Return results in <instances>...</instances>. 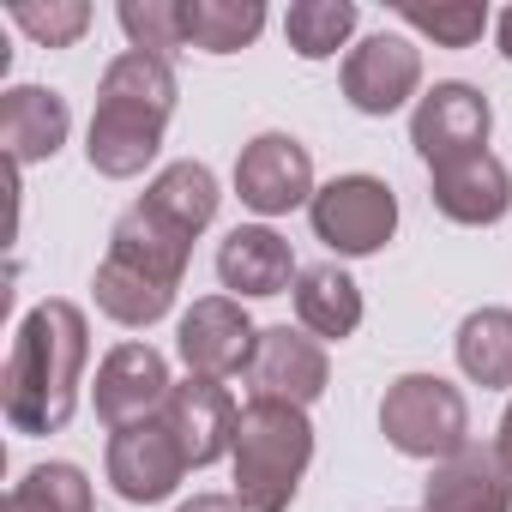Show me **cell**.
<instances>
[{"instance_id":"obj_9","label":"cell","mask_w":512,"mask_h":512,"mask_svg":"<svg viewBox=\"0 0 512 512\" xmlns=\"http://www.w3.org/2000/svg\"><path fill=\"white\" fill-rule=\"evenodd\" d=\"M488 127H494L488 97H482L476 85H464V79H446V85H434V91L416 103V115H410V145L422 151L428 169H440V163H458V157L488 151Z\"/></svg>"},{"instance_id":"obj_16","label":"cell","mask_w":512,"mask_h":512,"mask_svg":"<svg viewBox=\"0 0 512 512\" xmlns=\"http://www.w3.org/2000/svg\"><path fill=\"white\" fill-rule=\"evenodd\" d=\"M422 512H512V476L494 446H464L434 464L422 488Z\"/></svg>"},{"instance_id":"obj_27","label":"cell","mask_w":512,"mask_h":512,"mask_svg":"<svg viewBox=\"0 0 512 512\" xmlns=\"http://www.w3.org/2000/svg\"><path fill=\"white\" fill-rule=\"evenodd\" d=\"M13 25L31 31L43 49H67V43L85 37L91 7H85V0H49V7H37V0H19V7H13Z\"/></svg>"},{"instance_id":"obj_19","label":"cell","mask_w":512,"mask_h":512,"mask_svg":"<svg viewBox=\"0 0 512 512\" xmlns=\"http://www.w3.org/2000/svg\"><path fill=\"white\" fill-rule=\"evenodd\" d=\"M296 320L314 338H350L362 326V290L338 266H302L296 278Z\"/></svg>"},{"instance_id":"obj_13","label":"cell","mask_w":512,"mask_h":512,"mask_svg":"<svg viewBox=\"0 0 512 512\" xmlns=\"http://www.w3.org/2000/svg\"><path fill=\"white\" fill-rule=\"evenodd\" d=\"M416 85H422V49L404 43V37H386V31L380 37H362L350 49V61H344V97L362 115L404 109L416 97Z\"/></svg>"},{"instance_id":"obj_10","label":"cell","mask_w":512,"mask_h":512,"mask_svg":"<svg viewBox=\"0 0 512 512\" xmlns=\"http://www.w3.org/2000/svg\"><path fill=\"white\" fill-rule=\"evenodd\" d=\"M187 470L193 464H187V452H181V440H175V428L163 416L133 422V428H115V440H109V482L133 506L169 500Z\"/></svg>"},{"instance_id":"obj_1","label":"cell","mask_w":512,"mask_h":512,"mask_svg":"<svg viewBox=\"0 0 512 512\" xmlns=\"http://www.w3.org/2000/svg\"><path fill=\"white\" fill-rule=\"evenodd\" d=\"M91 356V326L73 302H37L13 338L7 374H0V404L19 434H61L79 404V374Z\"/></svg>"},{"instance_id":"obj_21","label":"cell","mask_w":512,"mask_h":512,"mask_svg":"<svg viewBox=\"0 0 512 512\" xmlns=\"http://www.w3.org/2000/svg\"><path fill=\"white\" fill-rule=\"evenodd\" d=\"M458 368L476 386H512V308H476L458 326Z\"/></svg>"},{"instance_id":"obj_17","label":"cell","mask_w":512,"mask_h":512,"mask_svg":"<svg viewBox=\"0 0 512 512\" xmlns=\"http://www.w3.org/2000/svg\"><path fill=\"white\" fill-rule=\"evenodd\" d=\"M67 127H73V109L49 85H13L0 97V145H7L13 169L55 157L67 145Z\"/></svg>"},{"instance_id":"obj_18","label":"cell","mask_w":512,"mask_h":512,"mask_svg":"<svg viewBox=\"0 0 512 512\" xmlns=\"http://www.w3.org/2000/svg\"><path fill=\"white\" fill-rule=\"evenodd\" d=\"M434 175V205L452 217V223H500L506 205H512V175L494 151H476V157H458V163H440L428 169Z\"/></svg>"},{"instance_id":"obj_25","label":"cell","mask_w":512,"mask_h":512,"mask_svg":"<svg viewBox=\"0 0 512 512\" xmlns=\"http://www.w3.org/2000/svg\"><path fill=\"white\" fill-rule=\"evenodd\" d=\"M398 19L422 37H434L440 49H470L488 31V7L476 0H446V7H398Z\"/></svg>"},{"instance_id":"obj_14","label":"cell","mask_w":512,"mask_h":512,"mask_svg":"<svg viewBox=\"0 0 512 512\" xmlns=\"http://www.w3.org/2000/svg\"><path fill=\"white\" fill-rule=\"evenodd\" d=\"M163 422L175 428L187 464H217L223 452H235L241 410H235V398L223 392V380H199V374H187V380L169 392Z\"/></svg>"},{"instance_id":"obj_7","label":"cell","mask_w":512,"mask_h":512,"mask_svg":"<svg viewBox=\"0 0 512 512\" xmlns=\"http://www.w3.org/2000/svg\"><path fill=\"white\" fill-rule=\"evenodd\" d=\"M175 350H181L187 374H199V380H229V374H247L253 350H260V326L247 320V308H241L235 296H199V302L181 314Z\"/></svg>"},{"instance_id":"obj_11","label":"cell","mask_w":512,"mask_h":512,"mask_svg":"<svg viewBox=\"0 0 512 512\" xmlns=\"http://www.w3.org/2000/svg\"><path fill=\"white\" fill-rule=\"evenodd\" d=\"M332 380V362L320 350V338L296 332V326H266L260 332V350L247 362V386L253 398H272V404H296L308 410Z\"/></svg>"},{"instance_id":"obj_24","label":"cell","mask_w":512,"mask_h":512,"mask_svg":"<svg viewBox=\"0 0 512 512\" xmlns=\"http://www.w3.org/2000/svg\"><path fill=\"white\" fill-rule=\"evenodd\" d=\"M7 512H91V482L79 464H37L7 494Z\"/></svg>"},{"instance_id":"obj_6","label":"cell","mask_w":512,"mask_h":512,"mask_svg":"<svg viewBox=\"0 0 512 512\" xmlns=\"http://www.w3.org/2000/svg\"><path fill=\"white\" fill-rule=\"evenodd\" d=\"M314 217V235L332 247V253H350V260H362V253H380L398 229V199L380 175H338L314 193L308 205Z\"/></svg>"},{"instance_id":"obj_23","label":"cell","mask_w":512,"mask_h":512,"mask_svg":"<svg viewBox=\"0 0 512 512\" xmlns=\"http://www.w3.org/2000/svg\"><path fill=\"white\" fill-rule=\"evenodd\" d=\"M350 31H356V7H350V0H296L290 19H284V37H290V49L302 61L338 55L350 43Z\"/></svg>"},{"instance_id":"obj_26","label":"cell","mask_w":512,"mask_h":512,"mask_svg":"<svg viewBox=\"0 0 512 512\" xmlns=\"http://www.w3.org/2000/svg\"><path fill=\"white\" fill-rule=\"evenodd\" d=\"M121 31H127L133 49L169 61V49L187 43L181 37V0H121Z\"/></svg>"},{"instance_id":"obj_28","label":"cell","mask_w":512,"mask_h":512,"mask_svg":"<svg viewBox=\"0 0 512 512\" xmlns=\"http://www.w3.org/2000/svg\"><path fill=\"white\" fill-rule=\"evenodd\" d=\"M181 512H247V506H241L235 494H193Z\"/></svg>"},{"instance_id":"obj_2","label":"cell","mask_w":512,"mask_h":512,"mask_svg":"<svg viewBox=\"0 0 512 512\" xmlns=\"http://www.w3.org/2000/svg\"><path fill=\"white\" fill-rule=\"evenodd\" d=\"M169 115H175V67L145 49L115 55L103 67L97 115H91V139H85L91 169L109 181H133L157 157Z\"/></svg>"},{"instance_id":"obj_29","label":"cell","mask_w":512,"mask_h":512,"mask_svg":"<svg viewBox=\"0 0 512 512\" xmlns=\"http://www.w3.org/2000/svg\"><path fill=\"white\" fill-rule=\"evenodd\" d=\"M494 452H500V464H506V476H512V404H506V416H500V434H494Z\"/></svg>"},{"instance_id":"obj_12","label":"cell","mask_w":512,"mask_h":512,"mask_svg":"<svg viewBox=\"0 0 512 512\" xmlns=\"http://www.w3.org/2000/svg\"><path fill=\"white\" fill-rule=\"evenodd\" d=\"M169 392H175L169 362L151 344H115L103 356V368H97V416L109 428H133V422L163 416Z\"/></svg>"},{"instance_id":"obj_15","label":"cell","mask_w":512,"mask_h":512,"mask_svg":"<svg viewBox=\"0 0 512 512\" xmlns=\"http://www.w3.org/2000/svg\"><path fill=\"white\" fill-rule=\"evenodd\" d=\"M217 278H223V290H235V296H284V290L302 278V266H296V253H290V241H284L278 229L241 223V229H229L223 247H217Z\"/></svg>"},{"instance_id":"obj_22","label":"cell","mask_w":512,"mask_h":512,"mask_svg":"<svg viewBox=\"0 0 512 512\" xmlns=\"http://www.w3.org/2000/svg\"><path fill=\"white\" fill-rule=\"evenodd\" d=\"M145 205L151 211H163L169 223H181L187 235H199L211 217H217V175L205 169V163H169L151 187H145Z\"/></svg>"},{"instance_id":"obj_8","label":"cell","mask_w":512,"mask_h":512,"mask_svg":"<svg viewBox=\"0 0 512 512\" xmlns=\"http://www.w3.org/2000/svg\"><path fill=\"white\" fill-rule=\"evenodd\" d=\"M235 193L260 217H284L296 205H314V157L290 133H260L235 157Z\"/></svg>"},{"instance_id":"obj_4","label":"cell","mask_w":512,"mask_h":512,"mask_svg":"<svg viewBox=\"0 0 512 512\" xmlns=\"http://www.w3.org/2000/svg\"><path fill=\"white\" fill-rule=\"evenodd\" d=\"M235 500L247 512H290L308 464H314V428L308 410L247 398L241 428H235Z\"/></svg>"},{"instance_id":"obj_30","label":"cell","mask_w":512,"mask_h":512,"mask_svg":"<svg viewBox=\"0 0 512 512\" xmlns=\"http://www.w3.org/2000/svg\"><path fill=\"white\" fill-rule=\"evenodd\" d=\"M494 31H500V55H506V61H512V7H506V13H500V19H494Z\"/></svg>"},{"instance_id":"obj_20","label":"cell","mask_w":512,"mask_h":512,"mask_svg":"<svg viewBox=\"0 0 512 512\" xmlns=\"http://www.w3.org/2000/svg\"><path fill=\"white\" fill-rule=\"evenodd\" d=\"M266 31L260 0H181V37L205 55H235Z\"/></svg>"},{"instance_id":"obj_3","label":"cell","mask_w":512,"mask_h":512,"mask_svg":"<svg viewBox=\"0 0 512 512\" xmlns=\"http://www.w3.org/2000/svg\"><path fill=\"white\" fill-rule=\"evenodd\" d=\"M187 253H193V235L139 199L133 211H121L109 235V260L97 266V284H91L97 308L121 326H157L175 308Z\"/></svg>"},{"instance_id":"obj_5","label":"cell","mask_w":512,"mask_h":512,"mask_svg":"<svg viewBox=\"0 0 512 512\" xmlns=\"http://www.w3.org/2000/svg\"><path fill=\"white\" fill-rule=\"evenodd\" d=\"M380 434L404 458H434L446 464L452 452L470 446V404L452 380L440 374H404L380 398Z\"/></svg>"}]
</instances>
